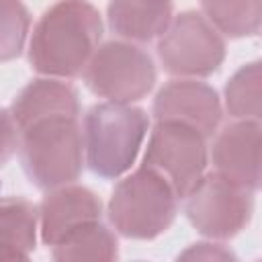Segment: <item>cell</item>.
Instances as JSON below:
<instances>
[{"label":"cell","mask_w":262,"mask_h":262,"mask_svg":"<svg viewBox=\"0 0 262 262\" xmlns=\"http://www.w3.org/2000/svg\"><path fill=\"white\" fill-rule=\"evenodd\" d=\"M102 39V18L88 0H57L37 20L29 41L33 70L47 78H76Z\"/></svg>","instance_id":"obj_1"},{"label":"cell","mask_w":262,"mask_h":262,"mask_svg":"<svg viewBox=\"0 0 262 262\" xmlns=\"http://www.w3.org/2000/svg\"><path fill=\"white\" fill-rule=\"evenodd\" d=\"M27 178L43 190L76 182L84 170L80 113H49L16 127Z\"/></svg>","instance_id":"obj_2"},{"label":"cell","mask_w":262,"mask_h":262,"mask_svg":"<svg viewBox=\"0 0 262 262\" xmlns=\"http://www.w3.org/2000/svg\"><path fill=\"white\" fill-rule=\"evenodd\" d=\"M147 131L149 117L139 106L108 100L92 104L82 129L88 168L104 180L121 178L135 164Z\"/></svg>","instance_id":"obj_3"},{"label":"cell","mask_w":262,"mask_h":262,"mask_svg":"<svg viewBox=\"0 0 262 262\" xmlns=\"http://www.w3.org/2000/svg\"><path fill=\"white\" fill-rule=\"evenodd\" d=\"M178 213L172 184L147 166H139L113 188L106 215L113 229L127 239H154L170 229Z\"/></svg>","instance_id":"obj_4"},{"label":"cell","mask_w":262,"mask_h":262,"mask_svg":"<svg viewBox=\"0 0 262 262\" xmlns=\"http://www.w3.org/2000/svg\"><path fill=\"white\" fill-rule=\"evenodd\" d=\"M82 74L88 90L108 102H137L156 86V63L133 41L113 39L98 45Z\"/></svg>","instance_id":"obj_5"},{"label":"cell","mask_w":262,"mask_h":262,"mask_svg":"<svg viewBox=\"0 0 262 262\" xmlns=\"http://www.w3.org/2000/svg\"><path fill=\"white\" fill-rule=\"evenodd\" d=\"M158 57L170 76L207 78L223 66L225 41L203 12L184 10L158 37Z\"/></svg>","instance_id":"obj_6"},{"label":"cell","mask_w":262,"mask_h":262,"mask_svg":"<svg viewBox=\"0 0 262 262\" xmlns=\"http://www.w3.org/2000/svg\"><path fill=\"white\" fill-rule=\"evenodd\" d=\"M254 192L215 172L203 174L184 194V215L205 237L229 239L250 223Z\"/></svg>","instance_id":"obj_7"},{"label":"cell","mask_w":262,"mask_h":262,"mask_svg":"<svg viewBox=\"0 0 262 262\" xmlns=\"http://www.w3.org/2000/svg\"><path fill=\"white\" fill-rule=\"evenodd\" d=\"M143 166L162 174L178 199H184L207 170V137L178 121H156L143 154Z\"/></svg>","instance_id":"obj_8"},{"label":"cell","mask_w":262,"mask_h":262,"mask_svg":"<svg viewBox=\"0 0 262 262\" xmlns=\"http://www.w3.org/2000/svg\"><path fill=\"white\" fill-rule=\"evenodd\" d=\"M151 115L156 121H178L194 127L205 137H213L219 129L223 106L213 86L196 78H178L160 88Z\"/></svg>","instance_id":"obj_9"},{"label":"cell","mask_w":262,"mask_h":262,"mask_svg":"<svg viewBox=\"0 0 262 262\" xmlns=\"http://www.w3.org/2000/svg\"><path fill=\"white\" fill-rule=\"evenodd\" d=\"M39 231L45 246L53 248L70 233L102 219V201L88 186L61 184L49 188L39 207Z\"/></svg>","instance_id":"obj_10"},{"label":"cell","mask_w":262,"mask_h":262,"mask_svg":"<svg viewBox=\"0 0 262 262\" xmlns=\"http://www.w3.org/2000/svg\"><path fill=\"white\" fill-rule=\"evenodd\" d=\"M260 121L235 119L215 135L211 147L215 170L252 192L260 188Z\"/></svg>","instance_id":"obj_11"},{"label":"cell","mask_w":262,"mask_h":262,"mask_svg":"<svg viewBox=\"0 0 262 262\" xmlns=\"http://www.w3.org/2000/svg\"><path fill=\"white\" fill-rule=\"evenodd\" d=\"M172 0H111L106 18L113 33L133 43L158 39L172 20Z\"/></svg>","instance_id":"obj_12"},{"label":"cell","mask_w":262,"mask_h":262,"mask_svg":"<svg viewBox=\"0 0 262 262\" xmlns=\"http://www.w3.org/2000/svg\"><path fill=\"white\" fill-rule=\"evenodd\" d=\"M39 211L25 196H0V260H29L37 246Z\"/></svg>","instance_id":"obj_13"},{"label":"cell","mask_w":262,"mask_h":262,"mask_svg":"<svg viewBox=\"0 0 262 262\" xmlns=\"http://www.w3.org/2000/svg\"><path fill=\"white\" fill-rule=\"evenodd\" d=\"M53 260H115L119 256L117 235L100 221L82 225L51 248Z\"/></svg>","instance_id":"obj_14"},{"label":"cell","mask_w":262,"mask_h":262,"mask_svg":"<svg viewBox=\"0 0 262 262\" xmlns=\"http://www.w3.org/2000/svg\"><path fill=\"white\" fill-rule=\"evenodd\" d=\"M205 18L225 37H252L260 31L262 0H201Z\"/></svg>","instance_id":"obj_15"},{"label":"cell","mask_w":262,"mask_h":262,"mask_svg":"<svg viewBox=\"0 0 262 262\" xmlns=\"http://www.w3.org/2000/svg\"><path fill=\"white\" fill-rule=\"evenodd\" d=\"M260 61L242 66L225 84V108L233 119L260 121L262 115Z\"/></svg>","instance_id":"obj_16"},{"label":"cell","mask_w":262,"mask_h":262,"mask_svg":"<svg viewBox=\"0 0 262 262\" xmlns=\"http://www.w3.org/2000/svg\"><path fill=\"white\" fill-rule=\"evenodd\" d=\"M31 29V12L23 0H0V61L16 59Z\"/></svg>","instance_id":"obj_17"},{"label":"cell","mask_w":262,"mask_h":262,"mask_svg":"<svg viewBox=\"0 0 262 262\" xmlns=\"http://www.w3.org/2000/svg\"><path fill=\"white\" fill-rule=\"evenodd\" d=\"M18 145V133L8 108H0V166H4Z\"/></svg>","instance_id":"obj_18"},{"label":"cell","mask_w":262,"mask_h":262,"mask_svg":"<svg viewBox=\"0 0 262 262\" xmlns=\"http://www.w3.org/2000/svg\"><path fill=\"white\" fill-rule=\"evenodd\" d=\"M180 258H235L229 250H225L221 244H192L186 252L180 254Z\"/></svg>","instance_id":"obj_19"}]
</instances>
